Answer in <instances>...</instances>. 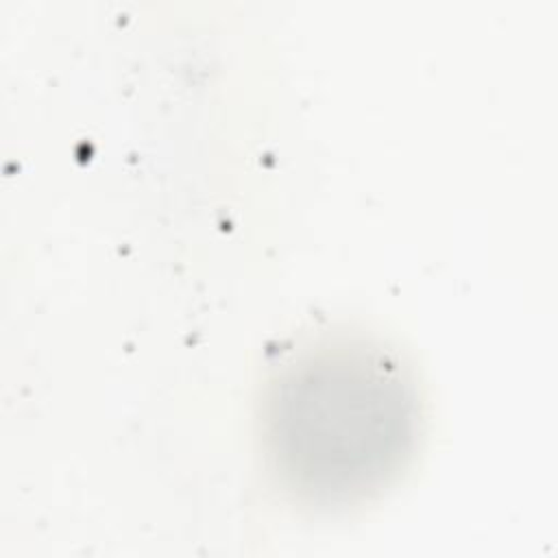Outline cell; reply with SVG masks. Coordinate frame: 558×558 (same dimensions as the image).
<instances>
[{"label":"cell","mask_w":558,"mask_h":558,"mask_svg":"<svg viewBox=\"0 0 558 558\" xmlns=\"http://www.w3.org/2000/svg\"><path fill=\"white\" fill-rule=\"evenodd\" d=\"M414 395L381 349L327 344L286 366L266 412L275 473L301 497L331 504L379 486L414 436Z\"/></svg>","instance_id":"cell-1"}]
</instances>
